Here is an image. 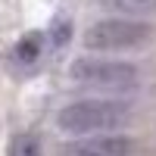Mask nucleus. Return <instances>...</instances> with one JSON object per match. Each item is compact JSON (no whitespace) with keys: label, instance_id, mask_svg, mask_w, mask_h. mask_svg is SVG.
<instances>
[{"label":"nucleus","instance_id":"obj_3","mask_svg":"<svg viewBox=\"0 0 156 156\" xmlns=\"http://www.w3.org/2000/svg\"><path fill=\"white\" fill-rule=\"evenodd\" d=\"M150 37H153V28L147 22L115 16V19H103L90 25L84 31V47L97 50V53H122V50H137L150 44Z\"/></svg>","mask_w":156,"mask_h":156},{"label":"nucleus","instance_id":"obj_2","mask_svg":"<svg viewBox=\"0 0 156 156\" xmlns=\"http://www.w3.org/2000/svg\"><path fill=\"white\" fill-rule=\"evenodd\" d=\"M69 78L75 84L106 90V94H128L140 81V72L131 62L122 59H106V56H81L69 66Z\"/></svg>","mask_w":156,"mask_h":156},{"label":"nucleus","instance_id":"obj_1","mask_svg":"<svg viewBox=\"0 0 156 156\" xmlns=\"http://www.w3.org/2000/svg\"><path fill=\"white\" fill-rule=\"evenodd\" d=\"M131 122V106L122 100H103V97H87L62 106L56 115V125L66 134L75 137H90V134H115L119 128Z\"/></svg>","mask_w":156,"mask_h":156},{"label":"nucleus","instance_id":"obj_7","mask_svg":"<svg viewBox=\"0 0 156 156\" xmlns=\"http://www.w3.org/2000/svg\"><path fill=\"white\" fill-rule=\"evenodd\" d=\"M109 3H115L122 12H134V16H150V12H156V0H109Z\"/></svg>","mask_w":156,"mask_h":156},{"label":"nucleus","instance_id":"obj_6","mask_svg":"<svg viewBox=\"0 0 156 156\" xmlns=\"http://www.w3.org/2000/svg\"><path fill=\"white\" fill-rule=\"evenodd\" d=\"M9 156H41V144L34 134H16L9 140Z\"/></svg>","mask_w":156,"mask_h":156},{"label":"nucleus","instance_id":"obj_5","mask_svg":"<svg viewBox=\"0 0 156 156\" xmlns=\"http://www.w3.org/2000/svg\"><path fill=\"white\" fill-rule=\"evenodd\" d=\"M41 50H44V34H41V31H28V34H25L22 41L16 44V50H12V59L22 62V66H31V62H37Z\"/></svg>","mask_w":156,"mask_h":156},{"label":"nucleus","instance_id":"obj_4","mask_svg":"<svg viewBox=\"0 0 156 156\" xmlns=\"http://www.w3.org/2000/svg\"><path fill=\"white\" fill-rule=\"evenodd\" d=\"M66 156H134V140L125 134H90L62 147Z\"/></svg>","mask_w":156,"mask_h":156},{"label":"nucleus","instance_id":"obj_8","mask_svg":"<svg viewBox=\"0 0 156 156\" xmlns=\"http://www.w3.org/2000/svg\"><path fill=\"white\" fill-rule=\"evenodd\" d=\"M66 41H69V22H62V19H59V22H53V44L62 47Z\"/></svg>","mask_w":156,"mask_h":156}]
</instances>
